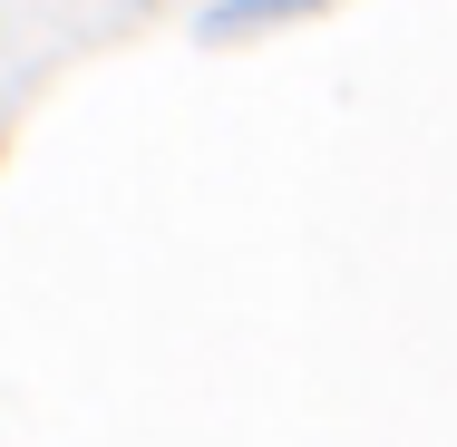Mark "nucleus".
Returning <instances> with one entry per match:
<instances>
[{
	"mask_svg": "<svg viewBox=\"0 0 457 447\" xmlns=\"http://www.w3.org/2000/svg\"><path fill=\"white\" fill-rule=\"evenodd\" d=\"M302 10H321V0H214V10L195 20V39H204V49H224V39H253V29H282V20H302Z\"/></svg>",
	"mask_w": 457,
	"mask_h": 447,
	"instance_id": "f257e3e1",
	"label": "nucleus"
}]
</instances>
